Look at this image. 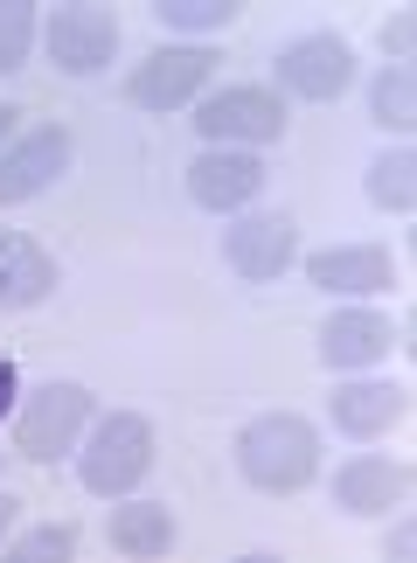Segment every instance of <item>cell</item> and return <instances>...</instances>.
I'll return each mask as SVG.
<instances>
[{"label": "cell", "instance_id": "ffe728a7", "mask_svg": "<svg viewBox=\"0 0 417 563\" xmlns=\"http://www.w3.org/2000/svg\"><path fill=\"white\" fill-rule=\"evenodd\" d=\"M77 543H84L77 522H42V529H29V536H14L8 556H14V563H70Z\"/></svg>", "mask_w": 417, "mask_h": 563}, {"label": "cell", "instance_id": "ac0fdd59", "mask_svg": "<svg viewBox=\"0 0 417 563\" xmlns=\"http://www.w3.org/2000/svg\"><path fill=\"white\" fill-rule=\"evenodd\" d=\"M369 119L383 125V133H410L417 125V70L410 63H389V70L376 77V91H369Z\"/></svg>", "mask_w": 417, "mask_h": 563}, {"label": "cell", "instance_id": "603a6c76", "mask_svg": "<svg viewBox=\"0 0 417 563\" xmlns=\"http://www.w3.org/2000/svg\"><path fill=\"white\" fill-rule=\"evenodd\" d=\"M389 556H397V563H410V556H417V522H410L404 508H397V529H389Z\"/></svg>", "mask_w": 417, "mask_h": 563}, {"label": "cell", "instance_id": "30bf717a", "mask_svg": "<svg viewBox=\"0 0 417 563\" xmlns=\"http://www.w3.org/2000/svg\"><path fill=\"white\" fill-rule=\"evenodd\" d=\"M257 188H265V161L244 154V146H202V154L188 161V202L209 209V216L251 209Z\"/></svg>", "mask_w": 417, "mask_h": 563}, {"label": "cell", "instance_id": "d4e9b609", "mask_svg": "<svg viewBox=\"0 0 417 563\" xmlns=\"http://www.w3.org/2000/svg\"><path fill=\"white\" fill-rule=\"evenodd\" d=\"M21 522V494H8V487H0V536H8Z\"/></svg>", "mask_w": 417, "mask_h": 563}, {"label": "cell", "instance_id": "4fadbf2b", "mask_svg": "<svg viewBox=\"0 0 417 563\" xmlns=\"http://www.w3.org/2000/svg\"><path fill=\"white\" fill-rule=\"evenodd\" d=\"M327 410H334V431H348V439H383V431H397L410 418V389L362 376V383H341L327 397Z\"/></svg>", "mask_w": 417, "mask_h": 563}, {"label": "cell", "instance_id": "6da1fadb", "mask_svg": "<svg viewBox=\"0 0 417 563\" xmlns=\"http://www.w3.org/2000/svg\"><path fill=\"white\" fill-rule=\"evenodd\" d=\"M237 473L257 487V494H299L314 487L320 473V431L299 418V410H265L237 431Z\"/></svg>", "mask_w": 417, "mask_h": 563}, {"label": "cell", "instance_id": "277c9868", "mask_svg": "<svg viewBox=\"0 0 417 563\" xmlns=\"http://www.w3.org/2000/svg\"><path fill=\"white\" fill-rule=\"evenodd\" d=\"M209 77H216V56L202 42H161V49H146V63H133L125 104L133 112H182L209 91Z\"/></svg>", "mask_w": 417, "mask_h": 563}, {"label": "cell", "instance_id": "5bb4252c", "mask_svg": "<svg viewBox=\"0 0 417 563\" xmlns=\"http://www.w3.org/2000/svg\"><path fill=\"white\" fill-rule=\"evenodd\" d=\"M389 349H397V334H389V320L369 313V307H341V313H327V328H320V362L327 369H369V362H383Z\"/></svg>", "mask_w": 417, "mask_h": 563}, {"label": "cell", "instance_id": "e0dca14e", "mask_svg": "<svg viewBox=\"0 0 417 563\" xmlns=\"http://www.w3.org/2000/svg\"><path fill=\"white\" fill-rule=\"evenodd\" d=\"M369 202L389 209V216L417 209V154H410V146H389V154L369 161Z\"/></svg>", "mask_w": 417, "mask_h": 563}, {"label": "cell", "instance_id": "7a4b0ae2", "mask_svg": "<svg viewBox=\"0 0 417 563\" xmlns=\"http://www.w3.org/2000/svg\"><path fill=\"white\" fill-rule=\"evenodd\" d=\"M153 473V424L140 410H105L91 424V439L77 445V481L98 501H125L140 481Z\"/></svg>", "mask_w": 417, "mask_h": 563}, {"label": "cell", "instance_id": "7402d4cb", "mask_svg": "<svg viewBox=\"0 0 417 563\" xmlns=\"http://www.w3.org/2000/svg\"><path fill=\"white\" fill-rule=\"evenodd\" d=\"M383 49H389V63H410V49H417V14L410 8H397L383 21Z\"/></svg>", "mask_w": 417, "mask_h": 563}, {"label": "cell", "instance_id": "9c48e42d", "mask_svg": "<svg viewBox=\"0 0 417 563\" xmlns=\"http://www.w3.org/2000/svg\"><path fill=\"white\" fill-rule=\"evenodd\" d=\"M112 56H119V14L112 8L77 0V8H56L50 14V63H56L63 77H98Z\"/></svg>", "mask_w": 417, "mask_h": 563}, {"label": "cell", "instance_id": "8992f818", "mask_svg": "<svg viewBox=\"0 0 417 563\" xmlns=\"http://www.w3.org/2000/svg\"><path fill=\"white\" fill-rule=\"evenodd\" d=\"M70 154H77L70 125H35V133H21L14 146H0V209L50 195L63 175H70Z\"/></svg>", "mask_w": 417, "mask_h": 563}, {"label": "cell", "instance_id": "7c38bea8", "mask_svg": "<svg viewBox=\"0 0 417 563\" xmlns=\"http://www.w3.org/2000/svg\"><path fill=\"white\" fill-rule=\"evenodd\" d=\"M306 286H320L327 299H369V292H389L397 286V265H389L383 244H334V251H314L306 257Z\"/></svg>", "mask_w": 417, "mask_h": 563}, {"label": "cell", "instance_id": "52a82bcc", "mask_svg": "<svg viewBox=\"0 0 417 563\" xmlns=\"http://www.w3.org/2000/svg\"><path fill=\"white\" fill-rule=\"evenodd\" d=\"M299 257V223L285 209L272 216H237L223 230V265L244 278V286H272V278Z\"/></svg>", "mask_w": 417, "mask_h": 563}, {"label": "cell", "instance_id": "2e32d148", "mask_svg": "<svg viewBox=\"0 0 417 563\" xmlns=\"http://www.w3.org/2000/svg\"><path fill=\"white\" fill-rule=\"evenodd\" d=\"M174 536H182V522H174L167 501H125V508L105 515V543L119 556H167Z\"/></svg>", "mask_w": 417, "mask_h": 563}, {"label": "cell", "instance_id": "d6986e66", "mask_svg": "<svg viewBox=\"0 0 417 563\" xmlns=\"http://www.w3.org/2000/svg\"><path fill=\"white\" fill-rule=\"evenodd\" d=\"M35 49V0H0V77L29 70Z\"/></svg>", "mask_w": 417, "mask_h": 563}, {"label": "cell", "instance_id": "ba28073f", "mask_svg": "<svg viewBox=\"0 0 417 563\" xmlns=\"http://www.w3.org/2000/svg\"><path fill=\"white\" fill-rule=\"evenodd\" d=\"M272 70H278V91H293L306 104H327L355 84V49H348L341 35H299V42L278 49Z\"/></svg>", "mask_w": 417, "mask_h": 563}, {"label": "cell", "instance_id": "44dd1931", "mask_svg": "<svg viewBox=\"0 0 417 563\" xmlns=\"http://www.w3.org/2000/svg\"><path fill=\"white\" fill-rule=\"evenodd\" d=\"M153 14H161L167 29H195V35H209V29H230V21H237V0H161Z\"/></svg>", "mask_w": 417, "mask_h": 563}, {"label": "cell", "instance_id": "cb8c5ba5", "mask_svg": "<svg viewBox=\"0 0 417 563\" xmlns=\"http://www.w3.org/2000/svg\"><path fill=\"white\" fill-rule=\"evenodd\" d=\"M14 404H21V369L0 355V418H14Z\"/></svg>", "mask_w": 417, "mask_h": 563}, {"label": "cell", "instance_id": "9a60e30c", "mask_svg": "<svg viewBox=\"0 0 417 563\" xmlns=\"http://www.w3.org/2000/svg\"><path fill=\"white\" fill-rule=\"evenodd\" d=\"M56 292V257L21 230H0V307H42Z\"/></svg>", "mask_w": 417, "mask_h": 563}, {"label": "cell", "instance_id": "5b68a950", "mask_svg": "<svg viewBox=\"0 0 417 563\" xmlns=\"http://www.w3.org/2000/svg\"><path fill=\"white\" fill-rule=\"evenodd\" d=\"M195 133H202L209 146H272L285 140V104L278 91H265V84H223V91H209L202 104H195Z\"/></svg>", "mask_w": 417, "mask_h": 563}, {"label": "cell", "instance_id": "484cf974", "mask_svg": "<svg viewBox=\"0 0 417 563\" xmlns=\"http://www.w3.org/2000/svg\"><path fill=\"white\" fill-rule=\"evenodd\" d=\"M14 119H21L14 104H0V146H8V133H14Z\"/></svg>", "mask_w": 417, "mask_h": 563}, {"label": "cell", "instance_id": "3957f363", "mask_svg": "<svg viewBox=\"0 0 417 563\" xmlns=\"http://www.w3.org/2000/svg\"><path fill=\"white\" fill-rule=\"evenodd\" d=\"M91 431V389L84 383H35L29 397L14 404V452L29 466H56V460H70L77 439Z\"/></svg>", "mask_w": 417, "mask_h": 563}, {"label": "cell", "instance_id": "8fae6325", "mask_svg": "<svg viewBox=\"0 0 417 563\" xmlns=\"http://www.w3.org/2000/svg\"><path fill=\"white\" fill-rule=\"evenodd\" d=\"M410 487H417L410 460H389V452H362V460H348V466L334 473V501H341L348 515H362V522L410 508Z\"/></svg>", "mask_w": 417, "mask_h": 563}]
</instances>
